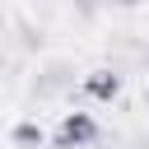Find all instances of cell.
Returning a JSON list of instances; mask_svg holds the SVG:
<instances>
[{
    "label": "cell",
    "mask_w": 149,
    "mask_h": 149,
    "mask_svg": "<svg viewBox=\"0 0 149 149\" xmlns=\"http://www.w3.org/2000/svg\"><path fill=\"white\" fill-rule=\"evenodd\" d=\"M14 140H19V144H42V130H37V126H19Z\"/></svg>",
    "instance_id": "3957f363"
},
{
    "label": "cell",
    "mask_w": 149,
    "mask_h": 149,
    "mask_svg": "<svg viewBox=\"0 0 149 149\" xmlns=\"http://www.w3.org/2000/svg\"><path fill=\"white\" fill-rule=\"evenodd\" d=\"M88 93H93V98H112V93H116V74H107V70H98V74L88 79Z\"/></svg>",
    "instance_id": "7a4b0ae2"
},
{
    "label": "cell",
    "mask_w": 149,
    "mask_h": 149,
    "mask_svg": "<svg viewBox=\"0 0 149 149\" xmlns=\"http://www.w3.org/2000/svg\"><path fill=\"white\" fill-rule=\"evenodd\" d=\"M93 135H98L93 116L74 112V116H65V121H61V135H56V144H61V149H79V144H88Z\"/></svg>",
    "instance_id": "6da1fadb"
}]
</instances>
